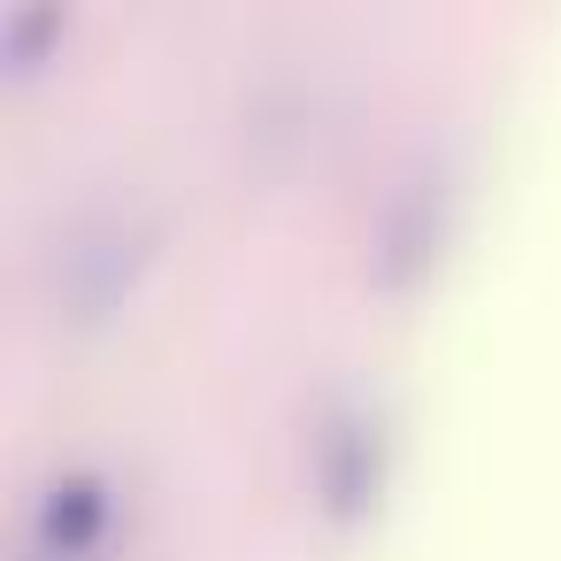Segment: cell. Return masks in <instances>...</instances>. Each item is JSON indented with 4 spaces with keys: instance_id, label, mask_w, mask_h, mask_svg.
Segmentation results:
<instances>
[{
    "instance_id": "obj_1",
    "label": "cell",
    "mask_w": 561,
    "mask_h": 561,
    "mask_svg": "<svg viewBox=\"0 0 561 561\" xmlns=\"http://www.w3.org/2000/svg\"><path fill=\"white\" fill-rule=\"evenodd\" d=\"M139 277V231L131 224H85L62 247V308L78 323H101Z\"/></svg>"
},
{
    "instance_id": "obj_2",
    "label": "cell",
    "mask_w": 561,
    "mask_h": 561,
    "mask_svg": "<svg viewBox=\"0 0 561 561\" xmlns=\"http://www.w3.org/2000/svg\"><path fill=\"white\" fill-rule=\"evenodd\" d=\"M377 484H385V438H377L369 415L339 408V415L323 423V438H316V492H323V507H331L339 523H354V515L377 500Z\"/></svg>"
},
{
    "instance_id": "obj_3",
    "label": "cell",
    "mask_w": 561,
    "mask_h": 561,
    "mask_svg": "<svg viewBox=\"0 0 561 561\" xmlns=\"http://www.w3.org/2000/svg\"><path fill=\"white\" fill-rule=\"evenodd\" d=\"M438 239H446V185L438 178H415L408 193H392V208L377 224V285L385 293H408L438 262Z\"/></svg>"
},
{
    "instance_id": "obj_4",
    "label": "cell",
    "mask_w": 561,
    "mask_h": 561,
    "mask_svg": "<svg viewBox=\"0 0 561 561\" xmlns=\"http://www.w3.org/2000/svg\"><path fill=\"white\" fill-rule=\"evenodd\" d=\"M108 530V484L101 477H62L39 507V553L47 561H85Z\"/></svg>"
},
{
    "instance_id": "obj_5",
    "label": "cell",
    "mask_w": 561,
    "mask_h": 561,
    "mask_svg": "<svg viewBox=\"0 0 561 561\" xmlns=\"http://www.w3.org/2000/svg\"><path fill=\"white\" fill-rule=\"evenodd\" d=\"M55 39H62V9H24V16L9 24V70H32Z\"/></svg>"
}]
</instances>
